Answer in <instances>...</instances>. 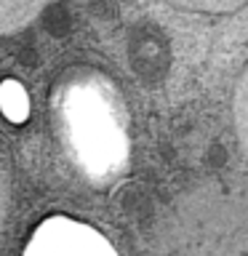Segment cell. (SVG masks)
Masks as SVG:
<instances>
[{"mask_svg": "<svg viewBox=\"0 0 248 256\" xmlns=\"http://www.w3.org/2000/svg\"><path fill=\"white\" fill-rule=\"evenodd\" d=\"M150 256H248V195L200 184L166 206Z\"/></svg>", "mask_w": 248, "mask_h": 256, "instance_id": "obj_1", "label": "cell"}, {"mask_svg": "<svg viewBox=\"0 0 248 256\" xmlns=\"http://www.w3.org/2000/svg\"><path fill=\"white\" fill-rule=\"evenodd\" d=\"M56 115L62 134L88 174H115L123 160L126 131L120 104L110 83L96 75H80L59 86Z\"/></svg>", "mask_w": 248, "mask_h": 256, "instance_id": "obj_2", "label": "cell"}, {"mask_svg": "<svg viewBox=\"0 0 248 256\" xmlns=\"http://www.w3.org/2000/svg\"><path fill=\"white\" fill-rule=\"evenodd\" d=\"M24 256H118V251L91 224L51 216L32 232Z\"/></svg>", "mask_w": 248, "mask_h": 256, "instance_id": "obj_3", "label": "cell"}, {"mask_svg": "<svg viewBox=\"0 0 248 256\" xmlns=\"http://www.w3.org/2000/svg\"><path fill=\"white\" fill-rule=\"evenodd\" d=\"M46 0H0V35L24 27L40 14Z\"/></svg>", "mask_w": 248, "mask_h": 256, "instance_id": "obj_4", "label": "cell"}, {"mask_svg": "<svg viewBox=\"0 0 248 256\" xmlns=\"http://www.w3.org/2000/svg\"><path fill=\"white\" fill-rule=\"evenodd\" d=\"M0 107L3 112L11 120H24L27 118V94H24V88L16 83V80H6L3 86H0Z\"/></svg>", "mask_w": 248, "mask_h": 256, "instance_id": "obj_5", "label": "cell"}, {"mask_svg": "<svg viewBox=\"0 0 248 256\" xmlns=\"http://www.w3.org/2000/svg\"><path fill=\"white\" fill-rule=\"evenodd\" d=\"M235 126H238V136L243 144V152L248 158V67L240 75L238 91H235Z\"/></svg>", "mask_w": 248, "mask_h": 256, "instance_id": "obj_6", "label": "cell"}, {"mask_svg": "<svg viewBox=\"0 0 248 256\" xmlns=\"http://www.w3.org/2000/svg\"><path fill=\"white\" fill-rule=\"evenodd\" d=\"M168 3L198 14H230L240 6H246L248 0H168Z\"/></svg>", "mask_w": 248, "mask_h": 256, "instance_id": "obj_7", "label": "cell"}, {"mask_svg": "<svg viewBox=\"0 0 248 256\" xmlns=\"http://www.w3.org/2000/svg\"><path fill=\"white\" fill-rule=\"evenodd\" d=\"M3 214H6V184L0 176V227H3Z\"/></svg>", "mask_w": 248, "mask_h": 256, "instance_id": "obj_8", "label": "cell"}]
</instances>
